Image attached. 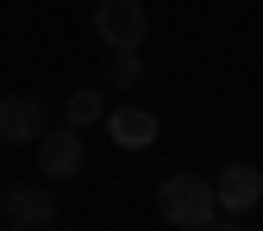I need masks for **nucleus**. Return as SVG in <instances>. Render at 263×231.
Returning <instances> with one entry per match:
<instances>
[{
  "mask_svg": "<svg viewBox=\"0 0 263 231\" xmlns=\"http://www.w3.org/2000/svg\"><path fill=\"white\" fill-rule=\"evenodd\" d=\"M157 213L170 219V225H188V231L226 225V219H219V200H213V181H207V175H194V169L163 175V187H157Z\"/></svg>",
  "mask_w": 263,
  "mask_h": 231,
  "instance_id": "obj_1",
  "label": "nucleus"
},
{
  "mask_svg": "<svg viewBox=\"0 0 263 231\" xmlns=\"http://www.w3.org/2000/svg\"><path fill=\"white\" fill-rule=\"evenodd\" d=\"M144 31H151L144 0H94V38L107 50H138Z\"/></svg>",
  "mask_w": 263,
  "mask_h": 231,
  "instance_id": "obj_2",
  "label": "nucleus"
},
{
  "mask_svg": "<svg viewBox=\"0 0 263 231\" xmlns=\"http://www.w3.org/2000/svg\"><path fill=\"white\" fill-rule=\"evenodd\" d=\"M31 150H38V175H44V181H69V175H82V162H88L82 125H50Z\"/></svg>",
  "mask_w": 263,
  "mask_h": 231,
  "instance_id": "obj_3",
  "label": "nucleus"
},
{
  "mask_svg": "<svg viewBox=\"0 0 263 231\" xmlns=\"http://www.w3.org/2000/svg\"><path fill=\"white\" fill-rule=\"evenodd\" d=\"M213 200H219V219H245L263 200V169L257 162H226L213 181Z\"/></svg>",
  "mask_w": 263,
  "mask_h": 231,
  "instance_id": "obj_4",
  "label": "nucleus"
},
{
  "mask_svg": "<svg viewBox=\"0 0 263 231\" xmlns=\"http://www.w3.org/2000/svg\"><path fill=\"white\" fill-rule=\"evenodd\" d=\"M0 219L19 225V231H44V225H57V194L19 181V187H7V200H0Z\"/></svg>",
  "mask_w": 263,
  "mask_h": 231,
  "instance_id": "obj_5",
  "label": "nucleus"
},
{
  "mask_svg": "<svg viewBox=\"0 0 263 231\" xmlns=\"http://www.w3.org/2000/svg\"><path fill=\"white\" fill-rule=\"evenodd\" d=\"M50 131V119H44V107L31 100V94H0V144H38Z\"/></svg>",
  "mask_w": 263,
  "mask_h": 231,
  "instance_id": "obj_6",
  "label": "nucleus"
},
{
  "mask_svg": "<svg viewBox=\"0 0 263 231\" xmlns=\"http://www.w3.org/2000/svg\"><path fill=\"white\" fill-rule=\"evenodd\" d=\"M157 131H163V125H157L151 107H132V100H125V107H107V138H113L119 150H151Z\"/></svg>",
  "mask_w": 263,
  "mask_h": 231,
  "instance_id": "obj_7",
  "label": "nucleus"
},
{
  "mask_svg": "<svg viewBox=\"0 0 263 231\" xmlns=\"http://www.w3.org/2000/svg\"><path fill=\"white\" fill-rule=\"evenodd\" d=\"M63 119H69V125H94V119H107V100H101V94H94V88H76L69 94V100H63Z\"/></svg>",
  "mask_w": 263,
  "mask_h": 231,
  "instance_id": "obj_8",
  "label": "nucleus"
},
{
  "mask_svg": "<svg viewBox=\"0 0 263 231\" xmlns=\"http://www.w3.org/2000/svg\"><path fill=\"white\" fill-rule=\"evenodd\" d=\"M107 81L132 94V88L144 81V56H138V50H113V69H107Z\"/></svg>",
  "mask_w": 263,
  "mask_h": 231,
  "instance_id": "obj_9",
  "label": "nucleus"
}]
</instances>
